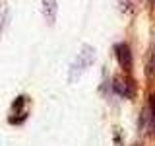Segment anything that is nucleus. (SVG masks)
<instances>
[{"label": "nucleus", "instance_id": "f257e3e1", "mask_svg": "<svg viewBox=\"0 0 155 146\" xmlns=\"http://www.w3.org/2000/svg\"><path fill=\"white\" fill-rule=\"evenodd\" d=\"M95 62V49L91 45H84L81 51L78 53L76 61L70 64V70H68V82L74 84V82L80 80V76L85 72V68H89Z\"/></svg>", "mask_w": 155, "mask_h": 146}, {"label": "nucleus", "instance_id": "f03ea898", "mask_svg": "<svg viewBox=\"0 0 155 146\" xmlns=\"http://www.w3.org/2000/svg\"><path fill=\"white\" fill-rule=\"evenodd\" d=\"M114 55H116V61H118V64L122 66L124 72L132 70V51H130L128 43H118V45H114Z\"/></svg>", "mask_w": 155, "mask_h": 146}, {"label": "nucleus", "instance_id": "7ed1b4c3", "mask_svg": "<svg viewBox=\"0 0 155 146\" xmlns=\"http://www.w3.org/2000/svg\"><path fill=\"white\" fill-rule=\"evenodd\" d=\"M41 14L48 26H52L56 22V14H58L56 0H41Z\"/></svg>", "mask_w": 155, "mask_h": 146}, {"label": "nucleus", "instance_id": "20e7f679", "mask_svg": "<svg viewBox=\"0 0 155 146\" xmlns=\"http://www.w3.org/2000/svg\"><path fill=\"white\" fill-rule=\"evenodd\" d=\"M113 90H114V94H118L120 97H130V96H132L130 82H126L124 78H118V76L113 80Z\"/></svg>", "mask_w": 155, "mask_h": 146}, {"label": "nucleus", "instance_id": "39448f33", "mask_svg": "<svg viewBox=\"0 0 155 146\" xmlns=\"http://www.w3.org/2000/svg\"><path fill=\"white\" fill-rule=\"evenodd\" d=\"M8 19H10V10L6 2H0V35L4 33V29L8 26Z\"/></svg>", "mask_w": 155, "mask_h": 146}, {"label": "nucleus", "instance_id": "423d86ee", "mask_svg": "<svg viewBox=\"0 0 155 146\" xmlns=\"http://www.w3.org/2000/svg\"><path fill=\"white\" fill-rule=\"evenodd\" d=\"M147 74L155 76V45L151 49V53H149V64H147Z\"/></svg>", "mask_w": 155, "mask_h": 146}]
</instances>
